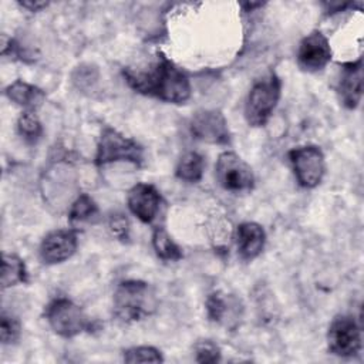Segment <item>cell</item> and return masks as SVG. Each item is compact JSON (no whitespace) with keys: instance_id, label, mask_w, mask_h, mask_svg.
<instances>
[{"instance_id":"1","label":"cell","mask_w":364,"mask_h":364,"mask_svg":"<svg viewBox=\"0 0 364 364\" xmlns=\"http://www.w3.org/2000/svg\"><path fill=\"white\" fill-rule=\"evenodd\" d=\"M122 75L135 92L168 104H185L192 94L186 73L162 53H158L156 60L146 70L127 67Z\"/></svg>"},{"instance_id":"2","label":"cell","mask_w":364,"mask_h":364,"mask_svg":"<svg viewBox=\"0 0 364 364\" xmlns=\"http://www.w3.org/2000/svg\"><path fill=\"white\" fill-rule=\"evenodd\" d=\"M158 299L149 283L144 280H122L112 296V314L121 323L141 321L155 313Z\"/></svg>"},{"instance_id":"3","label":"cell","mask_w":364,"mask_h":364,"mask_svg":"<svg viewBox=\"0 0 364 364\" xmlns=\"http://www.w3.org/2000/svg\"><path fill=\"white\" fill-rule=\"evenodd\" d=\"M282 94V80L272 71L259 78L245 102V119L250 127H263L270 119Z\"/></svg>"},{"instance_id":"4","label":"cell","mask_w":364,"mask_h":364,"mask_svg":"<svg viewBox=\"0 0 364 364\" xmlns=\"http://www.w3.org/2000/svg\"><path fill=\"white\" fill-rule=\"evenodd\" d=\"M50 328L63 338H73L81 333L92 331L94 324L84 310L68 297H55L44 309Z\"/></svg>"},{"instance_id":"5","label":"cell","mask_w":364,"mask_h":364,"mask_svg":"<svg viewBox=\"0 0 364 364\" xmlns=\"http://www.w3.org/2000/svg\"><path fill=\"white\" fill-rule=\"evenodd\" d=\"M112 162H128L139 168L144 164V148L134 138L125 136L112 127H105L98 138L94 164L105 166Z\"/></svg>"},{"instance_id":"6","label":"cell","mask_w":364,"mask_h":364,"mask_svg":"<svg viewBox=\"0 0 364 364\" xmlns=\"http://www.w3.org/2000/svg\"><path fill=\"white\" fill-rule=\"evenodd\" d=\"M215 176L220 188L228 192H250L255 186L252 166L233 151L219 154L215 165Z\"/></svg>"},{"instance_id":"7","label":"cell","mask_w":364,"mask_h":364,"mask_svg":"<svg viewBox=\"0 0 364 364\" xmlns=\"http://www.w3.org/2000/svg\"><path fill=\"white\" fill-rule=\"evenodd\" d=\"M289 162L297 183L304 189L318 186L326 173V158L320 146L301 145L287 152Z\"/></svg>"},{"instance_id":"8","label":"cell","mask_w":364,"mask_h":364,"mask_svg":"<svg viewBox=\"0 0 364 364\" xmlns=\"http://www.w3.org/2000/svg\"><path fill=\"white\" fill-rule=\"evenodd\" d=\"M361 327L350 314L336 316L327 330L328 351L337 357L348 358L361 350Z\"/></svg>"},{"instance_id":"9","label":"cell","mask_w":364,"mask_h":364,"mask_svg":"<svg viewBox=\"0 0 364 364\" xmlns=\"http://www.w3.org/2000/svg\"><path fill=\"white\" fill-rule=\"evenodd\" d=\"M189 129L195 139L213 145H229L230 131L225 115L219 109H199L191 121Z\"/></svg>"},{"instance_id":"10","label":"cell","mask_w":364,"mask_h":364,"mask_svg":"<svg viewBox=\"0 0 364 364\" xmlns=\"http://www.w3.org/2000/svg\"><path fill=\"white\" fill-rule=\"evenodd\" d=\"M331 47L328 38L318 30L304 36L297 47V65L301 71H321L331 61Z\"/></svg>"},{"instance_id":"11","label":"cell","mask_w":364,"mask_h":364,"mask_svg":"<svg viewBox=\"0 0 364 364\" xmlns=\"http://www.w3.org/2000/svg\"><path fill=\"white\" fill-rule=\"evenodd\" d=\"M78 247V235L74 229H55L40 242L38 257L44 264H58L68 260Z\"/></svg>"},{"instance_id":"12","label":"cell","mask_w":364,"mask_h":364,"mask_svg":"<svg viewBox=\"0 0 364 364\" xmlns=\"http://www.w3.org/2000/svg\"><path fill=\"white\" fill-rule=\"evenodd\" d=\"M159 191L146 182L135 183L127 195V206L129 212L142 223H152L161 208Z\"/></svg>"},{"instance_id":"13","label":"cell","mask_w":364,"mask_h":364,"mask_svg":"<svg viewBox=\"0 0 364 364\" xmlns=\"http://www.w3.org/2000/svg\"><path fill=\"white\" fill-rule=\"evenodd\" d=\"M337 91H338L340 101L346 108L354 109L358 107L361 97H363V63H361V60L343 64Z\"/></svg>"},{"instance_id":"14","label":"cell","mask_w":364,"mask_h":364,"mask_svg":"<svg viewBox=\"0 0 364 364\" xmlns=\"http://www.w3.org/2000/svg\"><path fill=\"white\" fill-rule=\"evenodd\" d=\"M235 239L239 257L245 262H252L264 249L266 232L262 225L247 220L236 226Z\"/></svg>"},{"instance_id":"15","label":"cell","mask_w":364,"mask_h":364,"mask_svg":"<svg viewBox=\"0 0 364 364\" xmlns=\"http://www.w3.org/2000/svg\"><path fill=\"white\" fill-rule=\"evenodd\" d=\"M4 95L24 111L36 112L46 102V92L30 82L16 80L4 88Z\"/></svg>"},{"instance_id":"16","label":"cell","mask_w":364,"mask_h":364,"mask_svg":"<svg viewBox=\"0 0 364 364\" xmlns=\"http://www.w3.org/2000/svg\"><path fill=\"white\" fill-rule=\"evenodd\" d=\"M28 282V272L24 260L14 253H3L1 259V287L9 289Z\"/></svg>"},{"instance_id":"17","label":"cell","mask_w":364,"mask_h":364,"mask_svg":"<svg viewBox=\"0 0 364 364\" xmlns=\"http://www.w3.org/2000/svg\"><path fill=\"white\" fill-rule=\"evenodd\" d=\"M203 171H205L203 156L196 151H188L179 158L175 168V176L179 181L196 183L202 179Z\"/></svg>"},{"instance_id":"18","label":"cell","mask_w":364,"mask_h":364,"mask_svg":"<svg viewBox=\"0 0 364 364\" xmlns=\"http://www.w3.org/2000/svg\"><path fill=\"white\" fill-rule=\"evenodd\" d=\"M152 247L155 250V255L165 262H178L183 257L179 245L162 226L155 228L152 232Z\"/></svg>"},{"instance_id":"19","label":"cell","mask_w":364,"mask_h":364,"mask_svg":"<svg viewBox=\"0 0 364 364\" xmlns=\"http://www.w3.org/2000/svg\"><path fill=\"white\" fill-rule=\"evenodd\" d=\"M98 216V205L88 193H80L71 203L68 210V220L71 223L91 222Z\"/></svg>"},{"instance_id":"20","label":"cell","mask_w":364,"mask_h":364,"mask_svg":"<svg viewBox=\"0 0 364 364\" xmlns=\"http://www.w3.org/2000/svg\"><path fill=\"white\" fill-rule=\"evenodd\" d=\"M232 297L222 293V291H213L206 297L205 309L206 314L210 321L215 323H225L228 318L226 316L230 314L232 307Z\"/></svg>"},{"instance_id":"21","label":"cell","mask_w":364,"mask_h":364,"mask_svg":"<svg viewBox=\"0 0 364 364\" xmlns=\"http://www.w3.org/2000/svg\"><path fill=\"white\" fill-rule=\"evenodd\" d=\"M17 132L27 144H37L43 136V125L37 114L33 111H23L17 119Z\"/></svg>"},{"instance_id":"22","label":"cell","mask_w":364,"mask_h":364,"mask_svg":"<svg viewBox=\"0 0 364 364\" xmlns=\"http://www.w3.org/2000/svg\"><path fill=\"white\" fill-rule=\"evenodd\" d=\"M122 358L125 363H162L161 350L152 346H134L124 350Z\"/></svg>"},{"instance_id":"23","label":"cell","mask_w":364,"mask_h":364,"mask_svg":"<svg viewBox=\"0 0 364 364\" xmlns=\"http://www.w3.org/2000/svg\"><path fill=\"white\" fill-rule=\"evenodd\" d=\"M21 336V324L17 317L1 311L0 316V338L4 346L14 344Z\"/></svg>"},{"instance_id":"24","label":"cell","mask_w":364,"mask_h":364,"mask_svg":"<svg viewBox=\"0 0 364 364\" xmlns=\"http://www.w3.org/2000/svg\"><path fill=\"white\" fill-rule=\"evenodd\" d=\"M195 360L198 363H218L220 361V348L212 340H199L193 346Z\"/></svg>"},{"instance_id":"25","label":"cell","mask_w":364,"mask_h":364,"mask_svg":"<svg viewBox=\"0 0 364 364\" xmlns=\"http://www.w3.org/2000/svg\"><path fill=\"white\" fill-rule=\"evenodd\" d=\"M108 228H109L112 236H115L117 239H119L122 242H125L129 237V223H128V219L122 213L112 215L109 218Z\"/></svg>"},{"instance_id":"26","label":"cell","mask_w":364,"mask_h":364,"mask_svg":"<svg viewBox=\"0 0 364 364\" xmlns=\"http://www.w3.org/2000/svg\"><path fill=\"white\" fill-rule=\"evenodd\" d=\"M21 7L30 10V11H40L43 9H46L48 6L47 1H33V0H28V1H20L18 3Z\"/></svg>"}]
</instances>
